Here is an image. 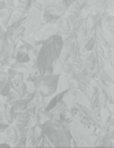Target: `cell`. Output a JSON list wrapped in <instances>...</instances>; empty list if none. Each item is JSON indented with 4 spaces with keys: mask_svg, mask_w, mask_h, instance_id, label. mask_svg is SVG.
Instances as JSON below:
<instances>
[{
    "mask_svg": "<svg viewBox=\"0 0 114 148\" xmlns=\"http://www.w3.org/2000/svg\"><path fill=\"white\" fill-rule=\"evenodd\" d=\"M43 46L39 50L37 55V67L40 74L44 75L45 73L51 74L52 65L59 57L63 47L62 38L58 35H53L48 38L46 41H43Z\"/></svg>",
    "mask_w": 114,
    "mask_h": 148,
    "instance_id": "1",
    "label": "cell"
},
{
    "mask_svg": "<svg viewBox=\"0 0 114 148\" xmlns=\"http://www.w3.org/2000/svg\"><path fill=\"white\" fill-rule=\"evenodd\" d=\"M42 131L45 132L47 138L50 142H53L54 146H69L70 141V134L66 129L63 123L57 121V120L49 119L46 121L45 124L40 125Z\"/></svg>",
    "mask_w": 114,
    "mask_h": 148,
    "instance_id": "2",
    "label": "cell"
},
{
    "mask_svg": "<svg viewBox=\"0 0 114 148\" xmlns=\"http://www.w3.org/2000/svg\"><path fill=\"white\" fill-rule=\"evenodd\" d=\"M59 74H47L45 77L41 78L39 84V88L41 90V95L44 97H48L50 95H53L58 87V81H59Z\"/></svg>",
    "mask_w": 114,
    "mask_h": 148,
    "instance_id": "3",
    "label": "cell"
},
{
    "mask_svg": "<svg viewBox=\"0 0 114 148\" xmlns=\"http://www.w3.org/2000/svg\"><path fill=\"white\" fill-rule=\"evenodd\" d=\"M42 19V15L41 13L38 11V9H34L31 12V14L29 15V17L27 18V21H25V23H23V25H25L26 29L28 32L33 31L34 29L37 27V25H40Z\"/></svg>",
    "mask_w": 114,
    "mask_h": 148,
    "instance_id": "4",
    "label": "cell"
},
{
    "mask_svg": "<svg viewBox=\"0 0 114 148\" xmlns=\"http://www.w3.org/2000/svg\"><path fill=\"white\" fill-rule=\"evenodd\" d=\"M19 97V92H17V90H15V89H13V90H11V89H10V91L8 92V95L5 97V99H6L7 101H9V103H10V101L17 99Z\"/></svg>",
    "mask_w": 114,
    "mask_h": 148,
    "instance_id": "5",
    "label": "cell"
},
{
    "mask_svg": "<svg viewBox=\"0 0 114 148\" xmlns=\"http://www.w3.org/2000/svg\"><path fill=\"white\" fill-rule=\"evenodd\" d=\"M10 89H11V86H10V84H9V80H8L4 84V86H3L2 88L0 89V95H2V97H5L7 95H8V92L10 91Z\"/></svg>",
    "mask_w": 114,
    "mask_h": 148,
    "instance_id": "6",
    "label": "cell"
},
{
    "mask_svg": "<svg viewBox=\"0 0 114 148\" xmlns=\"http://www.w3.org/2000/svg\"><path fill=\"white\" fill-rule=\"evenodd\" d=\"M93 46H94V40H91V41H89V43L85 46V48L88 50V51H91V49L93 48Z\"/></svg>",
    "mask_w": 114,
    "mask_h": 148,
    "instance_id": "7",
    "label": "cell"
},
{
    "mask_svg": "<svg viewBox=\"0 0 114 148\" xmlns=\"http://www.w3.org/2000/svg\"><path fill=\"white\" fill-rule=\"evenodd\" d=\"M5 3H6L7 7H10V8L15 7V0H5Z\"/></svg>",
    "mask_w": 114,
    "mask_h": 148,
    "instance_id": "8",
    "label": "cell"
}]
</instances>
